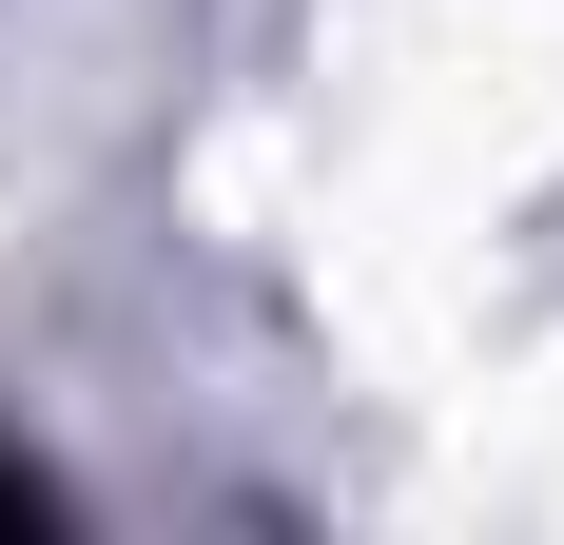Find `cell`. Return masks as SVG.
<instances>
[{"label":"cell","mask_w":564,"mask_h":545,"mask_svg":"<svg viewBox=\"0 0 564 545\" xmlns=\"http://www.w3.org/2000/svg\"><path fill=\"white\" fill-rule=\"evenodd\" d=\"M0 506H20V488H0Z\"/></svg>","instance_id":"obj_1"}]
</instances>
